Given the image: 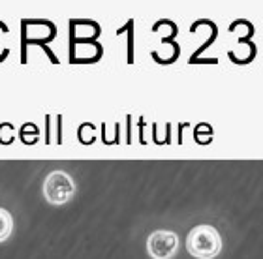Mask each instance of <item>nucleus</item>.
Segmentation results:
<instances>
[{
	"label": "nucleus",
	"instance_id": "obj_1",
	"mask_svg": "<svg viewBox=\"0 0 263 259\" xmlns=\"http://www.w3.org/2000/svg\"><path fill=\"white\" fill-rule=\"evenodd\" d=\"M186 248L197 259H213L222 250V237L213 226H197L188 235Z\"/></svg>",
	"mask_w": 263,
	"mask_h": 259
},
{
	"label": "nucleus",
	"instance_id": "obj_3",
	"mask_svg": "<svg viewBox=\"0 0 263 259\" xmlns=\"http://www.w3.org/2000/svg\"><path fill=\"white\" fill-rule=\"evenodd\" d=\"M147 248L148 254L153 255L154 259H170L173 257V254L179 248V237L173 231L160 229V231H154L148 237Z\"/></svg>",
	"mask_w": 263,
	"mask_h": 259
},
{
	"label": "nucleus",
	"instance_id": "obj_2",
	"mask_svg": "<svg viewBox=\"0 0 263 259\" xmlns=\"http://www.w3.org/2000/svg\"><path fill=\"white\" fill-rule=\"evenodd\" d=\"M76 192V184L71 176L64 171H53L44 182V193L47 201L55 205H62L70 201L71 195Z\"/></svg>",
	"mask_w": 263,
	"mask_h": 259
},
{
	"label": "nucleus",
	"instance_id": "obj_4",
	"mask_svg": "<svg viewBox=\"0 0 263 259\" xmlns=\"http://www.w3.org/2000/svg\"><path fill=\"white\" fill-rule=\"evenodd\" d=\"M11 227H13V222H11L10 212L4 209H0V243L10 237Z\"/></svg>",
	"mask_w": 263,
	"mask_h": 259
}]
</instances>
